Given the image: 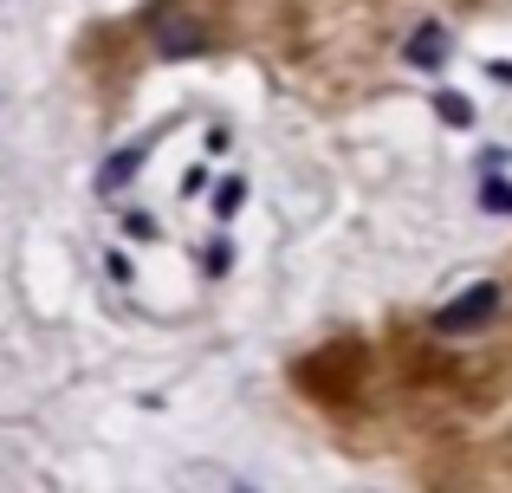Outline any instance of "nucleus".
I'll list each match as a JSON object with an SVG mask.
<instances>
[{
    "instance_id": "obj_5",
    "label": "nucleus",
    "mask_w": 512,
    "mask_h": 493,
    "mask_svg": "<svg viewBox=\"0 0 512 493\" xmlns=\"http://www.w3.org/2000/svg\"><path fill=\"white\" fill-rule=\"evenodd\" d=\"M487 208H493V215H512V189H506V182H487Z\"/></svg>"
},
{
    "instance_id": "obj_3",
    "label": "nucleus",
    "mask_w": 512,
    "mask_h": 493,
    "mask_svg": "<svg viewBox=\"0 0 512 493\" xmlns=\"http://www.w3.org/2000/svg\"><path fill=\"white\" fill-rule=\"evenodd\" d=\"M143 156H150V150H143V143H130V150H117L111 163L98 169V189H104V195H117V189H124V182H130V176H137V169H143Z\"/></svg>"
},
{
    "instance_id": "obj_1",
    "label": "nucleus",
    "mask_w": 512,
    "mask_h": 493,
    "mask_svg": "<svg viewBox=\"0 0 512 493\" xmlns=\"http://www.w3.org/2000/svg\"><path fill=\"white\" fill-rule=\"evenodd\" d=\"M500 312H506V292H500V286H467L454 305H441V312H435V325L448 331V338H461V331H480V325H493Z\"/></svg>"
},
{
    "instance_id": "obj_6",
    "label": "nucleus",
    "mask_w": 512,
    "mask_h": 493,
    "mask_svg": "<svg viewBox=\"0 0 512 493\" xmlns=\"http://www.w3.org/2000/svg\"><path fill=\"white\" fill-rule=\"evenodd\" d=\"M234 493H253V487H247V481H234Z\"/></svg>"
},
{
    "instance_id": "obj_2",
    "label": "nucleus",
    "mask_w": 512,
    "mask_h": 493,
    "mask_svg": "<svg viewBox=\"0 0 512 493\" xmlns=\"http://www.w3.org/2000/svg\"><path fill=\"white\" fill-rule=\"evenodd\" d=\"M448 26H415V39L409 46H402V59L409 65H422V72H441V65H448Z\"/></svg>"
},
{
    "instance_id": "obj_4",
    "label": "nucleus",
    "mask_w": 512,
    "mask_h": 493,
    "mask_svg": "<svg viewBox=\"0 0 512 493\" xmlns=\"http://www.w3.org/2000/svg\"><path fill=\"white\" fill-rule=\"evenodd\" d=\"M435 111H441V124H454V130H467V124H474V104H467V98H454V91H435Z\"/></svg>"
}]
</instances>
